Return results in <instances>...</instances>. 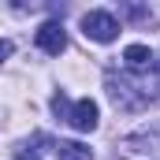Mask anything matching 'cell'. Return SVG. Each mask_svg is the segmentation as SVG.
Returning <instances> with one entry per match:
<instances>
[{
	"label": "cell",
	"instance_id": "obj_1",
	"mask_svg": "<svg viewBox=\"0 0 160 160\" xmlns=\"http://www.w3.org/2000/svg\"><path fill=\"white\" fill-rule=\"evenodd\" d=\"M52 108H56V116H63V119L71 123L75 130H82V134H89V130H97V104L86 97V101H75V104H67L63 101V93H56L52 97Z\"/></svg>",
	"mask_w": 160,
	"mask_h": 160
},
{
	"label": "cell",
	"instance_id": "obj_6",
	"mask_svg": "<svg viewBox=\"0 0 160 160\" xmlns=\"http://www.w3.org/2000/svg\"><path fill=\"white\" fill-rule=\"evenodd\" d=\"M8 56H11V41H0V63H4Z\"/></svg>",
	"mask_w": 160,
	"mask_h": 160
},
{
	"label": "cell",
	"instance_id": "obj_4",
	"mask_svg": "<svg viewBox=\"0 0 160 160\" xmlns=\"http://www.w3.org/2000/svg\"><path fill=\"white\" fill-rule=\"evenodd\" d=\"M123 60H127V67H130V71H145V67L153 63V52H149L145 45H127Z\"/></svg>",
	"mask_w": 160,
	"mask_h": 160
},
{
	"label": "cell",
	"instance_id": "obj_5",
	"mask_svg": "<svg viewBox=\"0 0 160 160\" xmlns=\"http://www.w3.org/2000/svg\"><path fill=\"white\" fill-rule=\"evenodd\" d=\"M89 145H82V142H60L56 145V160H89Z\"/></svg>",
	"mask_w": 160,
	"mask_h": 160
},
{
	"label": "cell",
	"instance_id": "obj_2",
	"mask_svg": "<svg viewBox=\"0 0 160 160\" xmlns=\"http://www.w3.org/2000/svg\"><path fill=\"white\" fill-rule=\"evenodd\" d=\"M82 34H86L89 41L108 45V41L119 38V22H116L112 11H86V15H82Z\"/></svg>",
	"mask_w": 160,
	"mask_h": 160
},
{
	"label": "cell",
	"instance_id": "obj_3",
	"mask_svg": "<svg viewBox=\"0 0 160 160\" xmlns=\"http://www.w3.org/2000/svg\"><path fill=\"white\" fill-rule=\"evenodd\" d=\"M38 48L41 52H48V56H60L63 48H67V34H63V26L56 22V19H48V22H41L38 26Z\"/></svg>",
	"mask_w": 160,
	"mask_h": 160
}]
</instances>
